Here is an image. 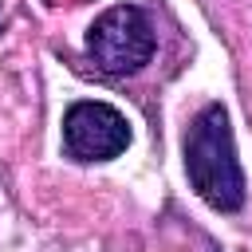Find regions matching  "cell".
<instances>
[{
	"label": "cell",
	"instance_id": "obj_1",
	"mask_svg": "<svg viewBox=\"0 0 252 252\" xmlns=\"http://www.w3.org/2000/svg\"><path fill=\"white\" fill-rule=\"evenodd\" d=\"M185 173L189 185L197 189V197L217 209V213H236L244 205V169L236 161V146H232V126H228V110L220 102H209L189 134H185Z\"/></svg>",
	"mask_w": 252,
	"mask_h": 252
},
{
	"label": "cell",
	"instance_id": "obj_2",
	"mask_svg": "<svg viewBox=\"0 0 252 252\" xmlns=\"http://www.w3.org/2000/svg\"><path fill=\"white\" fill-rule=\"evenodd\" d=\"M158 51V32L138 4L106 8L87 32V55L102 75H134Z\"/></svg>",
	"mask_w": 252,
	"mask_h": 252
},
{
	"label": "cell",
	"instance_id": "obj_3",
	"mask_svg": "<svg viewBox=\"0 0 252 252\" xmlns=\"http://www.w3.org/2000/svg\"><path fill=\"white\" fill-rule=\"evenodd\" d=\"M130 146V122L110 102H71L63 114V150L75 161H110Z\"/></svg>",
	"mask_w": 252,
	"mask_h": 252
}]
</instances>
